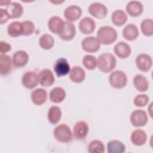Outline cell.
Masks as SVG:
<instances>
[{
    "label": "cell",
    "mask_w": 153,
    "mask_h": 153,
    "mask_svg": "<svg viewBox=\"0 0 153 153\" xmlns=\"http://www.w3.org/2000/svg\"><path fill=\"white\" fill-rule=\"evenodd\" d=\"M118 37L117 30L112 26H103L97 32V38L100 44L109 45L114 42Z\"/></svg>",
    "instance_id": "cell-1"
},
{
    "label": "cell",
    "mask_w": 153,
    "mask_h": 153,
    "mask_svg": "<svg viewBox=\"0 0 153 153\" xmlns=\"http://www.w3.org/2000/svg\"><path fill=\"white\" fill-rule=\"evenodd\" d=\"M97 67L102 72L108 73L112 71L117 65V59L111 53H104L99 56Z\"/></svg>",
    "instance_id": "cell-2"
},
{
    "label": "cell",
    "mask_w": 153,
    "mask_h": 153,
    "mask_svg": "<svg viewBox=\"0 0 153 153\" xmlns=\"http://www.w3.org/2000/svg\"><path fill=\"white\" fill-rule=\"evenodd\" d=\"M53 134L56 140L61 143H68L72 139V133L71 128L64 123L60 124L54 128Z\"/></svg>",
    "instance_id": "cell-3"
},
{
    "label": "cell",
    "mask_w": 153,
    "mask_h": 153,
    "mask_svg": "<svg viewBox=\"0 0 153 153\" xmlns=\"http://www.w3.org/2000/svg\"><path fill=\"white\" fill-rule=\"evenodd\" d=\"M127 76L124 72L116 70L111 72L109 76V82L115 88L120 89L124 87L127 83Z\"/></svg>",
    "instance_id": "cell-4"
},
{
    "label": "cell",
    "mask_w": 153,
    "mask_h": 153,
    "mask_svg": "<svg viewBox=\"0 0 153 153\" xmlns=\"http://www.w3.org/2000/svg\"><path fill=\"white\" fill-rule=\"evenodd\" d=\"M131 124L136 127L145 126L148 121L146 112L142 109H136L133 111L130 117Z\"/></svg>",
    "instance_id": "cell-5"
},
{
    "label": "cell",
    "mask_w": 153,
    "mask_h": 153,
    "mask_svg": "<svg viewBox=\"0 0 153 153\" xmlns=\"http://www.w3.org/2000/svg\"><path fill=\"white\" fill-rule=\"evenodd\" d=\"M136 65L137 69L140 71L148 72L152 66V59L147 54H139L136 58Z\"/></svg>",
    "instance_id": "cell-6"
},
{
    "label": "cell",
    "mask_w": 153,
    "mask_h": 153,
    "mask_svg": "<svg viewBox=\"0 0 153 153\" xmlns=\"http://www.w3.org/2000/svg\"><path fill=\"white\" fill-rule=\"evenodd\" d=\"M89 132L88 124L84 121H79L75 123L73 128L74 137L78 140H84Z\"/></svg>",
    "instance_id": "cell-7"
},
{
    "label": "cell",
    "mask_w": 153,
    "mask_h": 153,
    "mask_svg": "<svg viewBox=\"0 0 153 153\" xmlns=\"http://www.w3.org/2000/svg\"><path fill=\"white\" fill-rule=\"evenodd\" d=\"M82 49L87 53H95L100 47V43L97 38L94 36H90L84 38L81 42Z\"/></svg>",
    "instance_id": "cell-8"
},
{
    "label": "cell",
    "mask_w": 153,
    "mask_h": 153,
    "mask_svg": "<svg viewBox=\"0 0 153 153\" xmlns=\"http://www.w3.org/2000/svg\"><path fill=\"white\" fill-rule=\"evenodd\" d=\"M22 83L24 87L27 89H33L39 83L38 74L34 71H27L22 77Z\"/></svg>",
    "instance_id": "cell-9"
},
{
    "label": "cell",
    "mask_w": 153,
    "mask_h": 153,
    "mask_svg": "<svg viewBox=\"0 0 153 153\" xmlns=\"http://www.w3.org/2000/svg\"><path fill=\"white\" fill-rule=\"evenodd\" d=\"M89 13L95 18L103 19L108 14V8L103 4L100 2H93L91 4L88 8Z\"/></svg>",
    "instance_id": "cell-10"
},
{
    "label": "cell",
    "mask_w": 153,
    "mask_h": 153,
    "mask_svg": "<svg viewBox=\"0 0 153 153\" xmlns=\"http://www.w3.org/2000/svg\"><path fill=\"white\" fill-rule=\"evenodd\" d=\"M39 83L41 86L50 87L55 82V78L53 72L50 69H44L38 74Z\"/></svg>",
    "instance_id": "cell-11"
},
{
    "label": "cell",
    "mask_w": 153,
    "mask_h": 153,
    "mask_svg": "<svg viewBox=\"0 0 153 153\" xmlns=\"http://www.w3.org/2000/svg\"><path fill=\"white\" fill-rule=\"evenodd\" d=\"M82 13L81 8L76 5H71L65 8L64 16L68 22H73L78 20Z\"/></svg>",
    "instance_id": "cell-12"
},
{
    "label": "cell",
    "mask_w": 153,
    "mask_h": 153,
    "mask_svg": "<svg viewBox=\"0 0 153 153\" xmlns=\"http://www.w3.org/2000/svg\"><path fill=\"white\" fill-rule=\"evenodd\" d=\"M79 31L84 35L92 33L96 27L95 21L90 17L82 18L79 22L78 25Z\"/></svg>",
    "instance_id": "cell-13"
},
{
    "label": "cell",
    "mask_w": 153,
    "mask_h": 153,
    "mask_svg": "<svg viewBox=\"0 0 153 153\" xmlns=\"http://www.w3.org/2000/svg\"><path fill=\"white\" fill-rule=\"evenodd\" d=\"M70 70L69 64L65 58L62 57L56 61L54 65V71L57 76L60 77L68 74Z\"/></svg>",
    "instance_id": "cell-14"
},
{
    "label": "cell",
    "mask_w": 153,
    "mask_h": 153,
    "mask_svg": "<svg viewBox=\"0 0 153 153\" xmlns=\"http://www.w3.org/2000/svg\"><path fill=\"white\" fill-rule=\"evenodd\" d=\"M29 59L27 53L24 50L16 51L13 55V65L16 68H22L27 65Z\"/></svg>",
    "instance_id": "cell-15"
},
{
    "label": "cell",
    "mask_w": 153,
    "mask_h": 153,
    "mask_svg": "<svg viewBox=\"0 0 153 153\" xmlns=\"http://www.w3.org/2000/svg\"><path fill=\"white\" fill-rule=\"evenodd\" d=\"M114 51L120 59H124L130 56L131 53V49L129 44L127 42L120 41L115 45Z\"/></svg>",
    "instance_id": "cell-16"
},
{
    "label": "cell",
    "mask_w": 153,
    "mask_h": 153,
    "mask_svg": "<svg viewBox=\"0 0 153 153\" xmlns=\"http://www.w3.org/2000/svg\"><path fill=\"white\" fill-rule=\"evenodd\" d=\"M76 33V28L75 25L68 21L65 22L64 26L59 34L60 38L65 41H70L74 39Z\"/></svg>",
    "instance_id": "cell-17"
},
{
    "label": "cell",
    "mask_w": 153,
    "mask_h": 153,
    "mask_svg": "<svg viewBox=\"0 0 153 153\" xmlns=\"http://www.w3.org/2000/svg\"><path fill=\"white\" fill-rule=\"evenodd\" d=\"M65 25V21L59 16L51 17L48 22V26L50 30L55 34H59Z\"/></svg>",
    "instance_id": "cell-18"
},
{
    "label": "cell",
    "mask_w": 153,
    "mask_h": 153,
    "mask_svg": "<svg viewBox=\"0 0 153 153\" xmlns=\"http://www.w3.org/2000/svg\"><path fill=\"white\" fill-rule=\"evenodd\" d=\"M130 139L133 145L140 146L146 143L147 141V135L144 130L136 129L132 131L130 136Z\"/></svg>",
    "instance_id": "cell-19"
},
{
    "label": "cell",
    "mask_w": 153,
    "mask_h": 153,
    "mask_svg": "<svg viewBox=\"0 0 153 153\" xmlns=\"http://www.w3.org/2000/svg\"><path fill=\"white\" fill-rule=\"evenodd\" d=\"M47 99L46 90L42 88H38L33 90L31 93V100L33 104L39 106L45 103Z\"/></svg>",
    "instance_id": "cell-20"
},
{
    "label": "cell",
    "mask_w": 153,
    "mask_h": 153,
    "mask_svg": "<svg viewBox=\"0 0 153 153\" xmlns=\"http://www.w3.org/2000/svg\"><path fill=\"white\" fill-rule=\"evenodd\" d=\"M126 11L130 16L138 17L142 13L143 6L138 1H131L126 5Z\"/></svg>",
    "instance_id": "cell-21"
},
{
    "label": "cell",
    "mask_w": 153,
    "mask_h": 153,
    "mask_svg": "<svg viewBox=\"0 0 153 153\" xmlns=\"http://www.w3.org/2000/svg\"><path fill=\"white\" fill-rule=\"evenodd\" d=\"M69 78L75 83H81L85 78V72L83 68L79 66H75L71 69Z\"/></svg>",
    "instance_id": "cell-22"
},
{
    "label": "cell",
    "mask_w": 153,
    "mask_h": 153,
    "mask_svg": "<svg viewBox=\"0 0 153 153\" xmlns=\"http://www.w3.org/2000/svg\"><path fill=\"white\" fill-rule=\"evenodd\" d=\"M139 32L137 26L133 23L127 25L123 30V37L128 41L135 40L139 36Z\"/></svg>",
    "instance_id": "cell-23"
},
{
    "label": "cell",
    "mask_w": 153,
    "mask_h": 153,
    "mask_svg": "<svg viewBox=\"0 0 153 153\" xmlns=\"http://www.w3.org/2000/svg\"><path fill=\"white\" fill-rule=\"evenodd\" d=\"M133 83L136 90L140 92L146 91L149 88V81L148 79L146 76L140 74L134 76Z\"/></svg>",
    "instance_id": "cell-24"
},
{
    "label": "cell",
    "mask_w": 153,
    "mask_h": 153,
    "mask_svg": "<svg viewBox=\"0 0 153 153\" xmlns=\"http://www.w3.org/2000/svg\"><path fill=\"white\" fill-rule=\"evenodd\" d=\"M6 11L11 19L19 18L22 16L23 13V7L22 5L17 2H12L6 8Z\"/></svg>",
    "instance_id": "cell-25"
},
{
    "label": "cell",
    "mask_w": 153,
    "mask_h": 153,
    "mask_svg": "<svg viewBox=\"0 0 153 153\" xmlns=\"http://www.w3.org/2000/svg\"><path fill=\"white\" fill-rule=\"evenodd\" d=\"M13 62L10 56L5 54L0 55V74L1 75H7L11 70Z\"/></svg>",
    "instance_id": "cell-26"
},
{
    "label": "cell",
    "mask_w": 153,
    "mask_h": 153,
    "mask_svg": "<svg viewBox=\"0 0 153 153\" xmlns=\"http://www.w3.org/2000/svg\"><path fill=\"white\" fill-rule=\"evenodd\" d=\"M50 99L55 103H61L66 97V91L64 88L60 87L53 88L50 92Z\"/></svg>",
    "instance_id": "cell-27"
},
{
    "label": "cell",
    "mask_w": 153,
    "mask_h": 153,
    "mask_svg": "<svg viewBox=\"0 0 153 153\" xmlns=\"http://www.w3.org/2000/svg\"><path fill=\"white\" fill-rule=\"evenodd\" d=\"M127 15L122 10H116L112 13L111 16L112 23L117 26L124 25L127 21Z\"/></svg>",
    "instance_id": "cell-28"
},
{
    "label": "cell",
    "mask_w": 153,
    "mask_h": 153,
    "mask_svg": "<svg viewBox=\"0 0 153 153\" xmlns=\"http://www.w3.org/2000/svg\"><path fill=\"white\" fill-rule=\"evenodd\" d=\"M7 33L11 37H17L23 35L22 22L13 21L7 27Z\"/></svg>",
    "instance_id": "cell-29"
},
{
    "label": "cell",
    "mask_w": 153,
    "mask_h": 153,
    "mask_svg": "<svg viewBox=\"0 0 153 153\" xmlns=\"http://www.w3.org/2000/svg\"><path fill=\"white\" fill-rule=\"evenodd\" d=\"M126 151V146L121 141L112 140L107 143V152L108 153H123Z\"/></svg>",
    "instance_id": "cell-30"
},
{
    "label": "cell",
    "mask_w": 153,
    "mask_h": 153,
    "mask_svg": "<svg viewBox=\"0 0 153 153\" xmlns=\"http://www.w3.org/2000/svg\"><path fill=\"white\" fill-rule=\"evenodd\" d=\"M62 117V111L60 107L57 106H52L50 108L47 118L49 122L52 124H57Z\"/></svg>",
    "instance_id": "cell-31"
},
{
    "label": "cell",
    "mask_w": 153,
    "mask_h": 153,
    "mask_svg": "<svg viewBox=\"0 0 153 153\" xmlns=\"http://www.w3.org/2000/svg\"><path fill=\"white\" fill-rule=\"evenodd\" d=\"M39 44L44 50H50L51 48H53L54 44V38L48 33H44L40 36L39 39Z\"/></svg>",
    "instance_id": "cell-32"
},
{
    "label": "cell",
    "mask_w": 153,
    "mask_h": 153,
    "mask_svg": "<svg viewBox=\"0 0 153 153\" xmlns=\"http://www.w3.org/2000/svg\"><path fill=\"white\" fill-rule=\"evenodd\" d=\"M141 31L146 36L153 35V20L152 19L146 18L143 20L140 24Z\"/></svg>",
    "instance_id": "cell-33"
},
{
    "label": "cell",
    "mask_w": 153,
    "mask_h": 153,
    "mask_svg": "<svg viewBox=\"0 0 153 153\" xmlns=\"http://www.w3.org/2000/svg\"><path fill=\"white\" fill-rule=\"evenodd\" d=\"M105 149L104 143L99 140H93L88 145V151L90 153H103Z\"/></svg>",
    "instance_id": "cell-34"
},
{
    "label": "cell",
    "mask_w": 153,
    "mask_h": 153,
    "mask_svg": "<svg viewBox=\"0 0 153 153\" xmlns=\"http://www.w3.org/2000/svg\"><path fill=\"white\" fill-rule=\"evenodd\" d=\"M82 64L88 70H94L97 66L96 58L92 55L87 54L82 58Z\"/></svg>",
    "instance_id": "cell-35"
},
{
    "label": "cell",
    "mask_w": 153,
    "mask_h": 153,
    "mask_svg": "<svg viewBox=\"0 0 153 153\" xmlns=\"http://www.w3.org/2000/svg\"><path fill=\"white\" fill-rule=\"evenodd\" d=\"M149 97L147 94H137L133 100L134 105L137 107H144L149 102Z\"/></svg>",
    "instance_id": "cell-36"
},
{
    "label": "cell",
    "mask_w": 153,
    "mask_h": 153,
    "mask_svg": "<svg viewBox=\"0 0 153 153\" xmlns=\"http://www.w3.org/2000/svg\"><path fill=\"white\" fill-rule=\"evenodd\" d=\"M23 35L29 36L32 35L35 30V25L30 20H25L22 22Z\"/></svg>",
    "instance_id": "cell-37"
},
{
    "label": "cell",
    "mask_w": 153,
    "mask_h": 153,
    "mask_svg": "<svg viewBox=\"0 0 153 153\" xmlns=\"http://www.w3.org/2000/svg\"><path fill=\"white\" fill-rule=\"evenodd\" d=\"M11 45L5 41H1L0 42V52L1 54H5L11 51Z\"/></svg>",
    "instance_id": "cell-38"
},
{
    "label": "cell",
    "mask_w": 153,
    "mask_h": 153,
    "mask_svg": "<svg viewBox=\"0 0 153 153\" xmlns=\"http://www.w3.org/2000/svg\"><path fill=\"white\" fill-rule=\"evenodd\" d=\"M10 17L5 9L0 8V23L2 25L9 20Z\"/></svg>",
    "instance_id": "cell-39"
},
{
    "label": "cell",
    "mask_w": 153,
    "mask_h": 153,
    "mask_svg": "<svg viewBox=\"0 0 153 153\" xmlns=\"http://www.w3.org/2000/svg\"><path fill=\"white\" fill-rule=\"evenodd\" d=\"M12 2L11 1H0V4L1 6H4V5H5V6H8Z\"/></svg>",
    "instance_id": "cell-40"
}]
</instances>
